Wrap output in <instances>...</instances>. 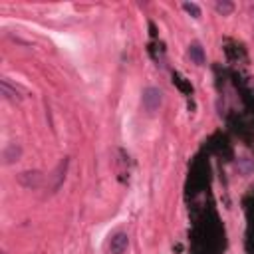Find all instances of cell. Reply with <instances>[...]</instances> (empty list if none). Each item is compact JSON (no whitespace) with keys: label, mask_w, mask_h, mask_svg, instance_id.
<instances>
[{"label":"cell","mask_w":254,"mask_h":254,"mask_svg":"<svg viewBox=\"0 0 254 254\" xmlns=\"http://www.w3.org/2000/svg\"><path fill=\"white\" fill-rule=\"evenodd\" d=\"M18 181H20L24 187L32 189V187H38V185L42 183V173H40V171H24V173L18 175Z\"/></svg>","instance_id":"277c9868"},{"label":"cell","mask_w":254,"mask_h":254,"mask_svg":"<svg viewBox=\"0 0 254 254\" xmlns=\"http://www.w3.org/2000/svg\"><path fill=\"white\" fill-rule=\"evenodd\" d=\"M20 155H22V147H20L18 143H8V145L4 147V151H2V159H4V163H6V165H10V163L18 161V159H20Z\"/></svg>","instance_id":"5b68a950"},{"label":"cell","mask_w":254,"mask_h":254,"mask_svg":"<svg viewBox=\"0 0 254 254\" xmlns=\"http://www.w3.org/2000/svg\"><path fill=\"white\" fill-rule=\"evenodd\" d=\"M0 93L4 95V99H8V101H20L24 95H22V91L16 87V85H12L10 83V79L8 77H2L0 79Z\"/></svg>","instance_id":"3957f363"},{"label":"cell","mask_w":254,"mask_h":254,"mask_svg":"<svg viewBox=\"0 0 254 254\" xmlns=\"http://www.w3.org/2000/svg\"><path fill=\"white\" fill-rule=\"evenodd\" d=\"M183 8H185L189 14H192V18H198V16H200V8H198L194 2H185Z\"/></svg>","instance_id":"9c48e42d"},{"label":"cell","mask_w":254,"mask_h":254,"mask_svg":"<svg viewBox=\"0 0 254 254\" xmlns=\"http://www.w3.org/2000/svg\"><path fill=\"white\" fill-rule=\"evenodd\" d=\"M129 248V234L123 230H117L109 238V252L111 254H125Z\"/></svg>","instance_id":"7a4b0ae2"},{"label":"cell","mask_w":254,"mask_h":254,"mask_svg":"<svg viewBox=\"0 0 254 254\" xmlns=\"http://www.w3.org/2000/svg\"><path fill=\"white\" fill-rule=\"evenodd\" d=\"M65 169H67V159H64V161L58 165V169L54 171V179H56V181H54V185H52V189H54V190H56V189L62 185V181L65 179Z\"/></svg>","instance_id":"52a82bcc"},{"label":"cell","mask_w":254,"mask_h":254,"mask_svg":"<svg viewBox=\"0 0 254 254\" xmlns=\"http://www.w3.org/2000/svg\"><path fill=\"white\" fill-rule=\"evenodd\" d=\"M141 101H143V109H145L147 113H153V111H157V109L161 107V103H163V93H161L159 87H145Z\"/></svg>","instance_id":"6da1fadb"},{"label":"cell","mask_w":254,"mask_h":254,"mask_svg":"<svg viewBox=\"0 0 254 254\" xmlns=\"http://www.w3.org/2000/svg\"><path fill=\"white\" fill-rule=\"evenodd\" d=\"M214 8H216V12H218V14L226 16V14H230V12L234 10V4H232V2H228V0H216V2H214Z\"/></svg>","instance_id":"ba28073f"},{"label":"cell","mask_w":254,"mask_h":254,"mask_svg":"<svg viewBox=\"0 0 254 254\" xmlns=\"http://www.w3.org/2000/svg\"><path fill=\"white\" fill-rule=\"evenodd\" d=\"M189 58L192 60V64L196 65H202L204 64V50L200 44H190L189 46Z\"/></svg>","instance_id":"8992f818"}]
</instances>
